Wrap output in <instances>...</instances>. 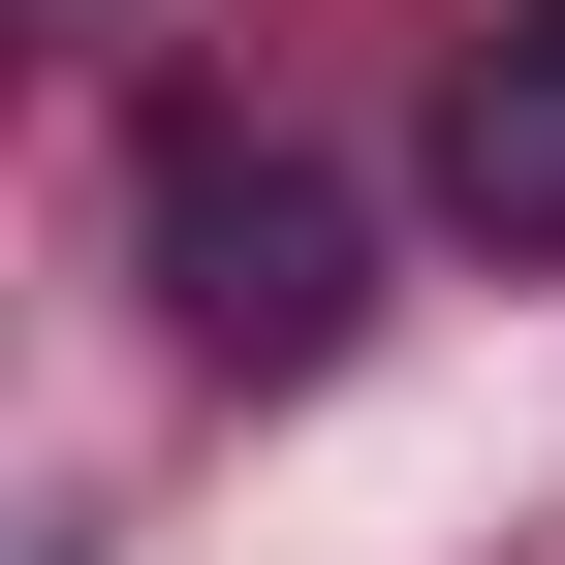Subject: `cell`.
<instances>
[{
  "instance_id": "7a4b0ae2",
  "label": "cell",
  "mask_w": 565,
  "mask_h": 565,
  "mask_svg": "<svg viewBox=\"0 0 565 565\" xmlns=\"http://www.w3.org/2000/svg\"><path fill=\"white\" fill-rule=\"evenodd\" d=\"M440 221L471 252H565V0H471L440 32Z\"/></svg>"
},
{
  "instance_id": "6da1fadb",
  "label": "cell",
  "mask_w": 565,
  "mask_h": 565,
  "mask_svg": "<svg viewBox=\"0 0 565 565\" xmlns=\"http://www.w3.org/2000/svg\"><path fill=\"white\" fill-rule=\"evenodd\" d=\"M158 315H189V377H345V315H377L345 158H282V126H158Z\"/></svg>"
}]
</instances>
